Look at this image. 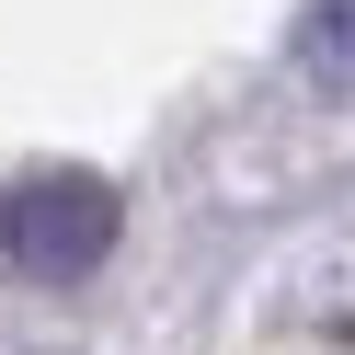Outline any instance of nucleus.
I'll use <instances>...</instances> for the list:
<instances>
[{
    "label": "nucleus",
    "mask_w": 355,
    "mask_h": 355,
    "mask_svg": "<svg viewBox=\"0 0 355 355\" xmlns=\"http://www.w3.org/2000/svg\"><path fill=\"white\" fill-rule=\"evenodd\" d=\"M115 230H126V207L103 172H24L0 195V252L24 275H92L115 252Z\"/></svg>",
    "instance_id": "nucleus-1"
},
{
    "label": "nucleus",
    "mask_w": 355,
    "mask_h": 355,
    "mask_svg": "<svg viewBox=\"0 0 355 355\" xmlns=\"http://www.w3.org/2000/svg\"><path fill=\"white\" fill-rule=\"evenodd\" d=\"M286 46H298V80H309V92L355 103V0H309Z\"/></svg>",
    "instance_id": "nucleus-2"
}]
</instances>
